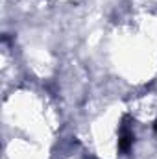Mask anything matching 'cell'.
Instances as JSON below:
<instances>
[{"label": "cell", "instance_id": "obj_1", "mask_svg": "<svg viewBox=\"0 0 157 159\" xmlns=\"http://www.w3.org/2000/svg\"><path fill=\"white\" fill-rule=\"evenodd\" d=\"M133 144V131H131V126L128 124V117L122 120V126H120V135H118V148L122 152H129Z\"/></svg>", "mask_w": 157, "mask_h": 159}, {"label": "cell", "instance_id": "obj_2", "mask_svg": "<svg viewBox=\"0 0 157 159\" xmlns=\"http://www.w3.org/2000/svg\"><path fill=\"white\" fill-rule=\"evenodd\" d=\"M154 129H155V133H157V120H155V124H154Z\"/></svg>", "mask_w": 157, "mask_h": 159}]
</instances>
